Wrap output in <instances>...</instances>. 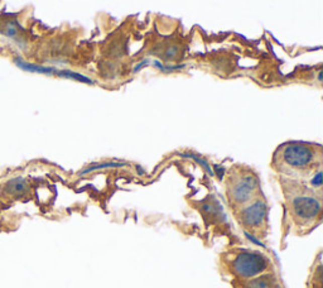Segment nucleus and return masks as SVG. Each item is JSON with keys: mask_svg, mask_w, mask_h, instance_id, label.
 I'll return each mask as SVG.
<instances>
[{"mask_svg": "<svg viewBox=\"0 0 323 288\" xmlns=\"http://www.w3.org/2000/svg\"><path fill=\"white\" fill-rule=\"evenodd\" d=\"M322 147L305 141H287L275 151L272 166L284 178L302 181L322 168Z\"/></svg>", "mask_w": 323, "mask_h": 288, "instance_id": "f257e3e1", "label": "nucleus"}, {"mask_svg": "<svg viewBox=\"0 0 323 288\" xmlns=\"http://www.w3.org/2000/svg\"><path fill=\"white\" fill-rule=\"evenodd\" d=\"M282 186L293 224L299 229H312L322 218V195L310 190L302 181L283 178Z\"/></svg>", "mask_w": 323, "mask_h": 288, "instance_id": "f03ea898", "label": "nucleus"}, {"mask_svg": "<svg viewBox=\"0 0 323 288\" xmlns=\"http://www.w3.org/2000/svg\"><path fill=\"white\" fill-rule=\"evenodd\" d=\"M226 198L233 211L263 195L260 180L252 168L232 167L226 177Z\"/></svg>", "mask_w": 323, "mask_h": 288, "instance_id": "7ed1b4c3", "label": "nucleus"}, {"mask_svg": "<svg viewBox=\"0 0 323 288\" xmlns=\"http://www.w3.org/2000/svg\"><path fill=\"white\" fill-rule=\"evenodd\" d=\"M236 220L240 227L254 237L264 238L268 233V215H269V206L265 201L264 196H259L258 198L253 200L248 205L237 208L233 211Z\"/></svg>", "mask_w": 323, "mask_h": 288, "instance_id": "20e7f679", "label": "nucleus"}, {"mask_svg": "<svg viewBox=\"0 0 323 288\" xmlns=\"http://www.w3.org/2000/svg\"><path fill=\"white\" fill-rule=\"evenodd\" d=\"M232 274L243 279H252L272 268V260L265 254L252 250H240L227 259Z\"/></svg>", "mask_w": 323, "mask_h": 288, "instance_id": "39448f33", "label": "nucleus"}, {"mask_svg": "<svg viewBox=\"0 0 323 288\" xmlns=\"http://www.w3.org/2000/svg\"><path fill=\"white\" fill-rule=\"evenodd\" d=\"M14 63L19 67L21 69L27 72H32V74H41V75H56L58 76L59 69L54 68V67H46L39 66V64L29 63V62L24 61L21 57H14Z\"/></svg>", "mask_w": 323, "mask_h": 288, "instance_id": "423d86ee", "label": "nucleus"}, {"mask_svg": "<svg viewBox=\"0 0 323 288\" xmlns=\"http://www.w3.org/2000/svg\"><path fill=\"white\" fill-rule=\"evenodd\" d=\"M4 191H6L7 195L19 197L28 191V182L23 177L12 178L4 185Z\"/></svg>", "mask_w": 323, "mask_h": 288, "instance_id": "0eeeda50", "label": "nucleus"}, {"mask_svg": "<svg viewBox=\"0 0 323 288\" xmlns=\"http://www.w3.org/2000/svg\"><path fill=\"white\" fill-rule=\"evenodd\" d=\"M249 288H273L274 287V280H273L272 275L264 274L258 275V277L252 278L249 283H248Z\"/></svg>", "mask_w": 323, "mask_h": 288, "instance_id": "6e6552de", "label": "nucleus"}, {"mask_svg": "<svg viewBox=\"0 0 323 288\" xmlns=\"http://www.w3.org/2000/svg\"><path fill=\"white\" fill-rule=\"evenodd\" d=\"M120 163H106V165H99V166H94V167H90L88 168L86 171H84L83 173H89L91 172V171H95V170H100V168H105V167H120Z\"/></svg>", "mask_w": 323, "mask_h": 288, "instance_id": "1a4fd4ad", "label": "nucleus"}]
</instances>
